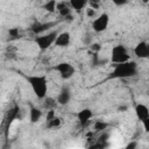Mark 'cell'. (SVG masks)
<instances>
[{"instance_id": "1", "label": "cell", "mask_w": 149, "mask_h": 149, "mask_svg": "<svg viewBox=\"0 0 149 149\" xmlns=\"http://www.w3.org/2000/svg\"><path fill=\"white\" fill-rule=\"evenodd\" d=\"M137 74V64L134 61H127L125 63L114 64L113 71L109 73V79H125Z\"/></svg>"}, {"instance_id": "2", "label": "cell", "mask_w": 149, "mask_h": 149, "mask_svg": "<svg viewBox=\"0 0 149 149\" xmlns=\"http://www.w3.org/2000/svg\"><path fill=\"white\" fill-rule=\"evenodd\" d=\"M26 80L30 85L33 92L38 99H44L48 92V79L44 74H31L26 76Z\"/></svg>"}, {"instance_id": "3", "label": "cell", "mask_w": 149, "mask_h": 149, "mask_svg": "<svg viewBox=\"0 0 149 149\" xmlns=\"http://www.w3.org/2000/svg\"><path fill=\"white\" fill-rule=\"evenodd\" d=\"M57 35H58V31L57 30H52V31H49L47 34L36 35V37L34 38V41L37 44L38 49L42 50V51H44V50L49 49L52 44H55V41H56Z\"/></svg>"}, {"instance_id": "4", "label": "cell", "mask_w": 149, "mask_h": 149, "mask_svg": "<svg viewBox=\"0 0 149 149\" xmlns=\"http://www.w3.org/2000/svg\"><path fill=\"white\" fill-rule=\"evenodd\" d=\"M129 61V54L128 49L123 44H118L112 48L111 51V62L113 64H119V63H125Z\"/></svg>"}, {"instance_id": "5", "label": "cell", "mask_w": 149, "mask_h": 149, "mask_svg": "<svg viewBox=\"0 0 149 149\" xmlns=\"http://www.w3.org/2000/svg\"><path fill=\"white\" fill-rule=\"evenodd\" d=\"M54 69L59 73L61 78L64 79V80L70 79V78L74 74V72H76L73 65H72L71 63H68V62H61V63H58Z\"/></svg>"}, {"instance_id": "6", "label": "cell", "mask_w": 149, "mask_h": 149, "mask_svg": "<svg viewBox=\"0 0 149 149\" xmlns=\"http://www.w3.org/2000/svg\"><path fill=\"white\" fill-rule=\"evenodd\" d=\"M109 23V15L107 13H101L92 21V29L95 33H102L107 29Z\"/></svg>"}, {"instance_id": "7", "label": "cell", "mask_w": 149, "mask_h": 149, "mask_svg": "<svg viewBox=\"0 0 149 149\" xmlns=\"http://www.w3.org/2000/svg\"><path fill=\"white\" fill-rule=\"evenodd\" d=\"M58 24V21H48V22H35L31 24L30 30L35 34V35H41L42 33L56 27Z\"/></svg>"}, {"instance_id": "8", "label": "cell", "mask_w": 149, "mask_h": 149, "mask_svg": "<svg viewBox=\"0 0 149 149\" xmlns=\"http://www.w3.org/2000/svg\"><path fill=\"white\" fill-rule=\"evenodd\" d=\"M134 54L137 58H149V44L144 41L139 42L134 48Z\"/></svg>"}, {"instance_id": "9", "label": "cell", "mask_w": 149, "mask_h": 149, "mask_svg": "<svg viewBox=\"0 0 149 149\" xmlns=\"http://www.w3.org/2000/svg\"><path fill=\"white\" fill-rule=\"evenodd\" d=\"M92 116H93V112L90 108H83L77 113V119H78L79 123L81 125V127L87 126L90 123Z\"/></svg>"}, {"instance_id": "10", "label": "cell", "mask_w": 149, "mask_h": 149, "mask_svg": "<svg viewBox=\"0 0 149 149\" xmlns=\"http://www.w3.org/2000/svg\"><path fill=\"white\" fill-rule=\"evenodd\" d=\"M70 42H71L70 33L69 31H62V33H58L56 41H55V45L59 47V48H66L70 45Z\"/></svg>"}, {"instance_id": "11", "label": "cell", "mask_w": 149, "mask_h": 149, "mask_svg": "<svg viewBox=\"0 0 149 149\" xmlns=\"http://www.w3.org/2000/svg\"><path fill=\"white\" fill-rule=\"evenodd\" d=\"M19 114H20V107L17 105H15L12 108H9V111L6 113L5 121H3L6 123V128H8L12 125V122L19 118Z\"/></svg>"}, {"instance_id": "12", "label": "cell", "mask_w": 149, "mask_h": 149, "mask_svg": "<svg viewBox=\"0 0 149 149\" xmlns=\"http://www.w3.org/2000/svg\"><path fill=\"white\" fill-rule=\"evenodd\" d=\"M56 99H57L58 105L64 106V105L69 104V101L71 99V91L69 90V87H66V86L62 87V90L59 91V93H58V95H57Z\"/></svg>"}, {"instance_id": "13", "label": "cell", "mask_w": 149, "mask_h": 149, "mask_svg": "<svg viewBox=\"0 0 149 149\" xmlns=\"http://www.w3.org/2000/svg\"><path fill=\"white\" fill-rule=\"evenodd\" d=\"M135 115L142 122L147 118H149V108L144 104H136L135 105Z\"/></svg>"}, {"instance_id": "14", "label": "cell", "mask_w": 149, "mask_h": 149, "mask_svg": "<svg viewBox=\"0 0 149 149\" xmlns=\"http://www.w3.org/2000/svg\"><path fill=\"white\" fill-rule=\"evenodd\" d=\"M57 12L63 19L69 16V15H71V6H70V3L68 5L65 1L57 2Z\"/></svg>"}, {"instance_id": "15", "label": "cell", "mask_w": 149, "mask_h": 149, "mask_svg": "<svg viewBox=\"0 0 149 149\" xmlns=\"http://www.w3.org/2000/svg\"><path fill=\"white\" fill-rule=\"evenodd\" d=\"M42 118V111L35 106H31L29 109V119L31 123H36L40 121V119Z\"/></svg>"}, {"instance_id": "16", "label": "cell", "mask_w": 149, "mask_h": 149, "mask_svg": "<svg viewBox=\"0 0 149 149\" xmlns=\"http://www.w3.org/2000/svg\"><path fill=\"white\" fill-rule=\"evenodd\" d=\"M69 3L72 9H74L76 12H80L86 8V6L88 5V0H69Z\"/></svg>"}, {"instance_id": "17", "label": "cell", "mask_w": 149, "mask_h": 149, "mask_svg": "<svg viewBox=\"0 0 149 149\" xmlns=\"http://www.w3.org/2000/svg\"><path fill=\"white\" fill-rule=\"evenodd\" d=\"M108 127H109V123L106 121H102V120H97L93 122V129L95 133H102Z\"/></svg>"}, {"instance_id": "18", "label": "cell", "mask_w": 149, "mask_h": 149, "mask_svg": "<svg viewBox=\"0 0 149 149\" xmlns=\"http://www.w3.org/2000/svg\"><path fill=\"white\" fill-rule=\"evenodd\" d=\"M57 105H58V102H57V99H55V98L45 97V98L43 99V108H45L47 111L54 109Z\"/></svg>"}, {"instance_id": "19", "label": "cell", "mask_w": 149, "mask_h": 149, "mask_svg": "<svg viewBox=\"0 0 149 149\" xmlns=\"http://www.w3.org/2000/svg\"><path fill=\"white\" fill-rule=\"evenodd\" d=\"M42 8L49 13H54L57 10V1L56 0H47L44 2V5L42 6Z\"/></svg>"}, {"instance_id": "20", "label": "cell", "mask_w": 149, "mask_h": 149, "mask_svg": "<svg viewBox=\"0 0 149 149\" xmlns=\"http://www.w3.org/2000/svg\"><path fill=\"white\" fill-rule=\"evenodd\" d=\"M62 125V119L59 116H55L51 120L47 121V127L49 129H54V128H58Z\"/></svg>"}, {"instance_id": "21", "label": "cell", "mask_w": 149, "mask_h": 149, "mask_svg": "<svg viewBox=\"0 0 149 149\" xmlns=\"http://www.w3.org/2000/svg\"><path fill=\"white\" fill-rule=\"evenodd\" d=\"M8 35H9V38H10V40H17V38H21L19 28H9V29H8Z\"/></svg>"}, {"instance_id": "22", "label": "cell", "mask_w": 149, "mask_h": 149, "mask_svg": "<svg viewBox=\"0 0 149 149\" xmlns=\"http://www.w3.org/2000/svg\"><path fill=\"white\" fill-rule=\"evenodd\" d=\"M88 48H90V50L93 52V55H94V54H98V52L101 50L100 43H94V42H92V43L88 45Z\"/></svg>"}, {"instance_id": "23", "label": "cell", "mask_w": 149, "mask_h": 149, "mask_svg": "<svg viewBox=\"0 0 149 149\" xmlns=\"http://www.w3.org/2000/svg\"><path fill=\"white\" fill-rule=\"evenodd\" d=\"M100 3H101V0H88V5L94 9H98L100 7Z\"/></svg>"}, {"instance_id": "24", "label": "cell", "mask_w": 149, "mask_h": 149, "mask_svg": "<svg viewBox=\"0 0 149 149\" xmlns=\"http://www.w3.org/2000/svg\"><path fill=\"white\" fill-rule=\"evenodd\" d=\"M109 139V134L108 133H106V130H104L102 132V134L98 137V141H100V142H107V140Z\"/></svg>"}, {"instance_id": "25", "label": "cell", "mask_w": 149, "mask_h": 149, "mask_svg": "<svg viewBox=\"0 0 149 149\" xmlns=\"http://www.w3.org/2000/svg\"><path fill=\"white\" fill-rule=\"evenodd\" d=\"M86 14L88 17H94L95 16V9L92 7H88V8H86Z\"/></svg>"}, {"instance_id": "26", "label": "cell", "mask_w": 149, "mask_h": 149, "mask_svg": "<svg viewBox=\"0 0 149 149\" xmlns=\"http://www.w3.org/2000/svg\"><path fill=\"white\" fill-rule=\"evenodd\" d=\"M112 2H113L115 6L121 7V6H125V5L128 2V0H112Z\"/></svg>"}, {"instance_id": "27", "label": "cell", "mask_w": 149, "mask_h": 149, "mask_svg": "<svg viewBox=\"0 0 149 149\" xmlns=\"http://www.w3.org/2000/svg\"><path fill=\"white\" fill-rule=\"evenodd\" d=\"M55 116H56L55 109H49V111H48V113H47V121L51 120V119H52V118H55Z\"/></svg>"}, {"instance_id": "28", "label": "cell", "mask_w": 149, "mask_h": 149, "mask_svg": "<svg viewBox=\"0 0 149 149\" xmlns=\"http://www.w3.org/2000/svg\"><path fill=\"white\" fill-rule=\"evenodd\" d=\"M142 125H143V128H144V130L149 134V118H147L146 120H143L142 121Z\"/></svg>"}, {"instance_id": "29", "label": "cell", "mask_w": 149, "mask_h": 149, "mask_svg": "<svg viewBox=\"0 0 149 149\" xmlns=\"http://www.w3.org/2000/svg\"><path fill=\"white\" fill-rule=\"evenodd\" d=\"M137 147V142L136 141H132L126 146V149H135Z\"/></svg>"}, {"instance_id": "30", "label": "cell", "mask_w": 149, "mask_h": 149, "mask_svg": "<svg viewBox=\"0 0 149 149\" xmlns=\"http://www.w3.org/2000/svg\"><path fill=\"white\" fill-rule=\"evenodd\" d=\"M127 108H128L127 106H120V107L118 108V111H119V112H123V111H127Z\"/></svg>"}, {"instance_id": "31", "label": "cell", "mask_w": 149, "mask_h": 149, "mask_svg": "<svg viewBox=\"0 0 149 149\" xmlns=\"http://www.w3.org/2000/svg\"><path fill=\"white\" fill-rule=\"evenodd\" d=\"M144 3H149V0H142Z\"/></svg>"}, {"instance_id": "32", "label": "cell", "mask_w": 149, "mask_h": 149, "mask_svg": "<svg viewBox=\"0 0 149 149\" xmlns=\"http://www.w3.org/2000/svg\"><path fill=\"white\" fill-rule=\"evenodd\" d=\"M148 6H149V3H148Z\"/></svg>"}, {"instance_id": "33", "label": "cell", "mask_w": 149, "mask_h": 149, "mask_svg": "<svg viewBox=\"0 0 149 149\" xmlns=\"http://www.w3.org/2000/svg\"><path fill=\"white\" fill-rule=\"evenodd\" d=\"M45 1H47V0H45Z\"/></svg>"}]
</instances>
